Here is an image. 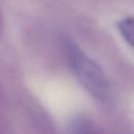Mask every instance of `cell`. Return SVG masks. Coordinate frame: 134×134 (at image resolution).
<instances>
[{"mask_svg":"<svg viewBox=\"0 0 134 134\" xmlns=\"http://www.w3.org/2000/svg\"><path fill=\"white\" fill-rule=\"evenodd\" d=\"M65 134H90L87 121L81 117H71L65 128Z\"/></svg>","mask_w":134,"mask_h":134,"instance_id":"obj_2","label":"cell"},{"mask_svg":"<svg viewBox=\"0 0 134 134\" xmlns=\"http://www.w3.org/2000/svg\"><path fill=\"white\" fill-rule=\"evenodd\" d=\"M66 51L79 83L94 98L106 102L110 96V86L102 68L71 41H67Z\"/></svg>","mask_w":134,"mask_h":134,"instance_id":"obj_1","label":"cell"},{"mask_svg":"<svg viewBox=\"0 0 134 134\" xmlns=\"http://www.w3.org/2000/svg\"><path fill=\"white\" fill-rule=\"evenodd\" d=\"M117 27L126 42L134 47V18L127 17L120 20L117 24Z\"/></svg>","mask_w":134,"mask_h":134,"instance_id":"obj_3","label":"cell"}]
</instances>
